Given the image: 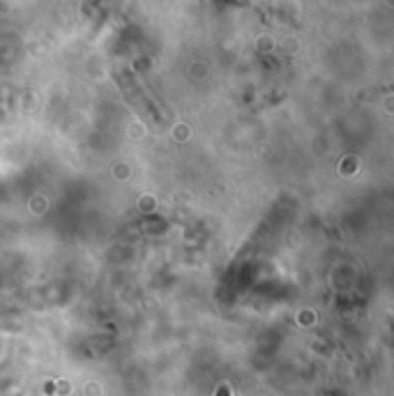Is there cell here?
Returning <instances> with one entry per match:
<instances>
[{"mask_svg": "<svg viewBox=\"0 0 394 396\" xmlns=\"http://www.w3.org/2000/svg\"><path fill=\"white\" fill-rule=\"evenodd\" d=\"M217 396H231V389L224 385V387H219V392H217Z\"/></svg>", "mask_w": 394, "mask_h": 396, "instance_id": "6da1fadb", "label": "cell"}]
</instances>
